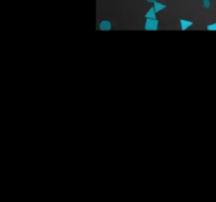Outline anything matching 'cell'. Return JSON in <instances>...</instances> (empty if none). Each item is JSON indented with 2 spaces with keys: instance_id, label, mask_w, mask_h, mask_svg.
I'll return each instance as SVG.
<instances>
[{
  "instance_id": "6da1fadb",
  "label": "cell",
  "mask_w": 216,
  "mask_h": 202,
  "mask_svg": "<svg viewBox=\"0 0 216 202\" xmlns=\"http://www.w3.org/2000/svg\"><path fill=\"white\" fill-rule=\"evenodd\" d=\"M158 26V21L156 19H147V22H146V30L148 31H155L157 30Z\"/></svg>"
},
{
  "instance_id": "7a4b0ae2",
  "label": "cell",
  "mask_w": 216,
  "mask_h": 202,
  "mask_svg": "<svg viewBox=\"0 0 216 202\" xmlns=\"http://www.w3.org/2000/svg\"><path fill=\"white\" fill-rule=\"evenodd\" d=\"M99 28L100 30L102 31H109L111 30V23L109 22V21H102V22H100Z\"/></svg>"
},
{
  "instance_id": "3957f363",
  "label": "cell",
  "mask_w": 216,
  "mask_h": 202,
  "mask_svg": "<svg viewBox=\"0 0 216 202\" xmlns=\"http://www.w3.org/2000/svg\"><path fill=\"white\" fill-rule=\"evenodd\" d=\"M180 23H181V30H187L189 26H191L193 23L191 21H187V20H180Z\"/></svg>"
},
{
  "instance_id": "277c9868",
  "label": "cell",
  "mask_w": 216,
  "mask_h": 202,
  "mask_svg": "<svg viewBox=\"0 0 216 202\" xmlns=\"http://www.w3.org/2000/svg\"><path fill=\"white\" fill-rule=\"evenodd\" d=\"M146 17H147V19H155V10H154V8H152L146 14Z\"/></svg>"
},
{
  "instance_id": "5b68a950",
  "label": "cell",
  "mask_w": 216,
  "mask_h": 202,
  "mask_svg": "<svg viewBox=\"0 0 216 202\" xmlns=\"http://www.w3.org/2000/svg\"><path fill=\"white\" fill-rule=\"evenodd\" d=\"M164 8H166V6H164V4H162V3L154 2V10H155V12L162 11V10H164Z\"/></svg>"
},
{
  "instance_id": "8992f818",
  "label": "cell",
  "mask_w": 216,
  "mask_h": 202,
  "mask_svg": "<svg viewBox=\"0 0 216 202\" xmlns=\"http://www.w3.org/2000/svg\"><path fill=\"white\" fill-rule=\"evenodd\" d=\"M208 28L209 31H216V23H213V24H210L208 25Z\"/></svg>"
},
{
  "instance_id": "52a82bcc",
  "label": "cell",
  "mask_w": 216,
  "mask_h": 202,
  "mask_svg": "<svg viewBox=\"0 0 216 202\" xmlns=\"http://www.w3.org/2000/svg\"><path fill=\"white\" fill-rule=\"evenodd\" d=\"M210 0H203V6H205L206 8H210Z\"/></svg>"
},
{
  "instance_id": "ba28073f",
  "label": "cell",
  "mask_w": 216,
  "mask_h": 202,
  "mask_svg": "<svg viewBox=\"0 0 216 202\" xmlns=\"http://www.w3.org/2000/svg\"><path fill=\"white\" fill-rule=\"evenodd\" d=\"M148 2H156V0H147Z\"/></svg>"
}]
</instances>
